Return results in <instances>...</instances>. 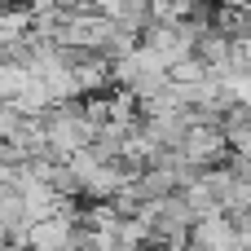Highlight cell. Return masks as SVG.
<instances>
[{
    "label": "cell",
    "instance_id": "2",
    "mask_svg": "<svg viewBox=\"0 0 251 251\" xmlns=\"http://www.w3.org/2000/svg\"><path fill=\"white\" fill-rule=\"evenodd\" d=\"M4 9H9V0H0V13H4Z\"/></svg>",
    "mask_w": 251,
    "mask_h": 251
},
{
    "label": "cell",
    "instance_id": "1",
    "mask_svg": "<svg viewBox=\"0 0 251 251\" xmlns=\"http://www.w3.org/2000/svg\"><path fill=\"white\" fill-rule=\"evenodd\" d=\"M176 154L194 172H207V168H221L229 159V146H225V132L216 124H190V132H185V141H181Z\"/></svg>",
    "mask_w": 251,
    "mask_h": 251
}]
</instances>
